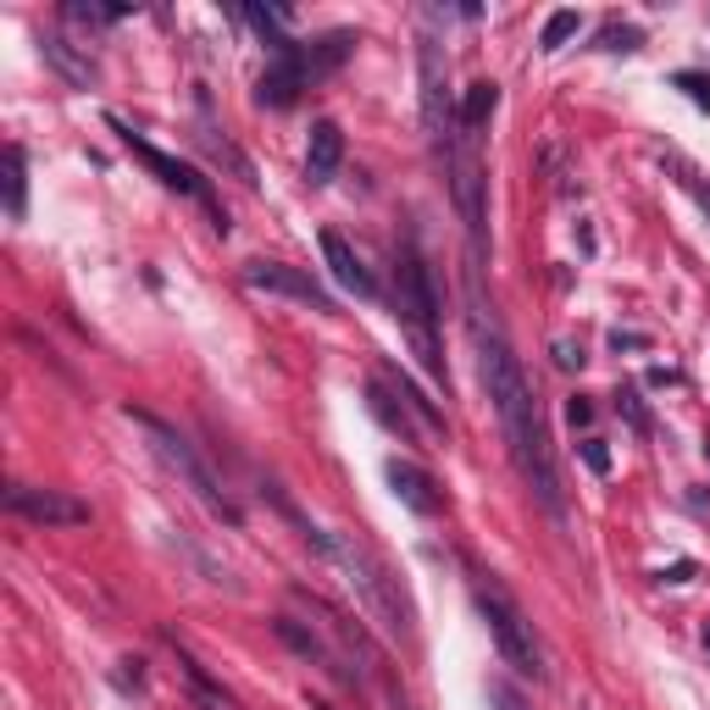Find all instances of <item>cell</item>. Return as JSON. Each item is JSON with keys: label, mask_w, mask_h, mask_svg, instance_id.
Masks as SVG:
<instances>
[{"label": "cell", "mask_w": 710, "mask_h": 710, "mask_svg": "<svg viewBox=\"0 0 710 710\" xmlns=\"http://www.w3.org/2000/svg\"><path fill=\"white\" fill-rule=\"evenodd\" d=\"M671 167H677V184H682V189H688V195H693V200L704 206V217H710V189H704V184H699V178H693V173H688L682 162H671Z\"/></svg>", "instance_id": "obj_25"}, {"label": "cell", "mask_w": 710, "mask_h": 710, "mask_svg": "<svg viewBox=\"0 0 710 710\" xmlns=\"http://www.w3.org/2000/svg\"><path fill=\"white\" fill-rule=\"evenodd\" d=\"M555 367H566V372H572V367H583V350H578L572 339H560V345H555Z\"/></svg>", "instance_id": "obj_27"}, {"label": "cell", "mask_w": 710, "mask_h": 710, "mask_svg": "<svg viewBox=\"0 0 710 710\" xmlns=\"http://www.w3.org/2000/svg\"><path fill=\"white\" fill-rule=\"evenodd\" d=\"M704 644H710V627H704Z\"/></svg>", "instance_id": "obj_31"}, {"label": "cell", "mask_w": 710, "mask_h": 710, "mask_svg": "<svg viewBox=\"0 0 710 710\" xmlns=\"http://www.w3.org/2000/svg\"><path fill=\"white\" fill-rule=\"evenodd\" d=\"M489 704H494V710H527V704H522V693H516V688H505V682H489Z\"/></svg>", "instance_id": "obj_26"}, {"label": "cell", "mask_w": 710, "mask_h": 710, "mask_svg": "<svg viewBox=\"0 0 710 710\" xmlns=\"http://www.w3.org/2000/svg\"><path fill=\"white\" fill-rule=\"evenodd\" d=\"M128 422H133V428L151 439V450H156V456H162V461H167L178 478H184V489H189V494H195V500H200V505H206L217 522H239V505H233V500H228V489L211 478V467H206V461L189 450V439H178V428H167L162 416L139 411V405H128Z\"/></svg>", "instance_id": "obj_5"}, {"label": "cell", "mask_w": 710, "mask_h": 710, "mask_svg": "<svg viewBox=\"0 0 710 710\" xmlns=\"http://www.w3.org/2000/svg\"><path fill=\"white\" fill-rule=\"evenodd\" d=\"M472 334H478V367H483V389L494 400V416H500V434H505V450L522 472V483L533 489V500L566 522V494H560V472H555V456H549V434L538 422V400H533V383L516 361V350L505 345V334L494 328V317L483 323V312L472 306Z\"/></svg>", "instance_id": "obj_1"}, {"label": "cell", "mask_w": 710, "mask_h": 710, "mask_svg": "<svg viewBox=\"0 0 710 710\" xmlns=\"http://www.w3.org/2000/svg\"><path fill=\"white\" fill-rule=\"evenodd\" d=\"M616 405L627 411V422H633V428H638V434H649V411H644V400H638L633 389H622V400H616Z\"/></svg>", "instance_id": "obj_23"}, {"label": "cell", "mask_w": 710, "mask_h": 710, "mask_svg": "<svg viewBox=\"0 0 710 710\" xmlns=\"http://www.w3.org/2000/svg\"><path fill=\"white\" fill-rule=\"evenodd\" d=\"M422 67V128H428V145L439 156H450V145L461 139V111L450 106V67H445V51L428 40L416 56Z\"/></svg>", "instance_id": "obj_6"}, {"label": "cell", "mask_w": 710, "mask_h": 710, "mask_svg": "<svg viewBox=\"0 0 710 710\" xmlns=\"http://www.w3.org/2000/svg\"><path fill=\"white\" fill-rule=\"evenodd\" d=\"M7 217L12 222L29 217V162H23V145H7Z\"/></svg>", "instance_id": "obj_18"}, {"label": "cell", "mask_w": 710, "mask_h": 710, "mask_svg": "<svg viewBox=\"0 0 710 710\" xmlns=\"http://www.w3.org/2000/svg\"><path fill=\"white\" fill-rule=\"evenodd\" d=\"M383 478H389L394 500H400V505H411L416 516H439V511H445V494H439V483H434L428 472H422L416 461H405V456H389Z\"/></svg>", "instance_id": "obj_11"}, {"label": "cell", "mask_w": 710, "mask_h": 710, "mask_svg": "<svg viewBox=\"0 0 710 710\" xmlns=\"http://www.w3.org/2000/svg\"><path fill=\"white\" fill-rule=\"evenodd\" d=\"M272 633H277L283 644H290L295 655H306V660H317V666H323V671H328L334 682H356V671L345 666V655H339V649H328L317 627H306V622H295V616H277V622H272Z\"/></svg>", "instance_id": "obj_12"}, {"label": "cell", "mask_w": 710, "mask_h": 710, "mask_svg": "<svg viewBox=\"0 0 710 710\" xmlns=\"http://www.w3.org/2000/svg\"><path fill=\"white\" fill-rule=\"evenodd\" d=\"M317 549L345 572V583L356 589V600L367 605V616L389 633V638H411L416 633V611L400 589V578L383 566V555L361 538V533H317Z\"/></svg>", "instance_id": "obj_2"}, {"label": "cell", "mask_w": 710, "mask_h": 710, "mask_svg": "<svg viewBox=\"0 0 710 710\" xmlns=\"http://www.w3.org/2000/svg\"><path fill=\"white\" fill-rule=\"evenodd\" d=\"M195 139H200V145H206V156H211V162H228V167H233V178L255 184V167H250V162H244V156H239V151L228 145V139H222V133H217L211 122H200V133H195Z\"/></svg>", "instance_id": "obj_20"}, {"label": "cell", "mask_w": 710, "mask_h": 710, "mask_svg": "<svg viewBox=\"0 0 710 710\" xmlns=\"http://www.w3.org/2000/svg\"><path fill=\"white\" fill-rule=\"evenodd\" d=\"M244 283H250V290H266V295H290V301H301V306L334 317L328 290H323V283H317L306 266H290V261H250V266H244Z\"/></svg>", "instance_id": "obj_8"}, {"label": "cell", "mask_w": 710, "mask_h": 710, "mask_svg": "<svg viewBox=\"0 0 710 710\" xmlns=\"http://www.w3.org/2000/svg\"><path fill=\"white\" fill-rule=\"evenodd\" d=\"M383 699H389V710H416V704H411V693H405L400 682H389V688H383Z\"/></svg>", "instance_id": "obj_30"}, {"label": "cell", "mask_w": 710, "mask_h": 710, "mask_svg": "<svg viewBox=\"0 0 710 710\" xmlns=\"http://www.w3.org/2000/svg\"><path fill=\"white\" fill-rule=\"evenodd\" d=\"M323 261H328V272H334L339 290H350V295H361V301H378V277H372V272H367V261L350 250V239L323 233Z\"/></svg>", "instance_id": "obj_13"}, {"label": "cell", "mask_w": 710, "mask_h": 710, "mask_svg": "<svg viewBox=\"0 0 710 710\" xmlns=\"http://www.w3.org/2000/svg\"><path fill=\"white\" fill-rule=\"evenodd\" d=\"M583 461H589L594 472H611V450H605L600 439H589V445H583Z\"/></svg>", "instance_id": "obj_28"}, {"label": "cell", "mask_w": 710, "mask_h": 710, "mask_svg": "<svg viewBox=\"0 0 710 710\" xmlns=\"http://www.w3.org/2000/svg\"><path fill=\"white\" fill-rule=\"evenodd\" d=\"M301 89H312V78H306V56H301V45H295V51H283V56L266 62V73H261V84H255V106L283 111V106L301 100Z\"/></svg>", "instance_id": "obj_10"}, {"label": "cell", "mask_w": 710, "mask_h": 710, "mask_svg": "<svg viewBox=\"0 0 710 710\" xmlns=\"http://www.w3.org/2000/svg\"><path fill=\"white\" fill-rule=\"evenodd\" d=\"M638 40H644L638 29H605V34H600L605 51H638Z\"/></svg>", "instance_id": "obj_24"}, {"label": "cell", "mask_w": 710, "mask_h": 710, "mask_svg": "<svg viewBox=\"0 0 710 710\" xmlns=\"http://www.w3.org/2000/svg\"><path fill=\"white\" fill-rule=\"evenodd\" d=\"M45 62H51L67 84H78V89H89V84H95V62H89V56H73V45H67V40H56V34L45 40Z\"/></svg>", "instance_id": "obj_17"}, {"label": "cell", "mask_w": 710, "mask_h": 710, "mask_svg": "<svg viewBox=\"0 0 710 710\" xmlns=\"http://www.w3.org/2000/svg\"><path fill=\"white\" fill-rule=\"evenodd\" d=\"M494 106H500V84H494V78L467 84V95H461V133H472V139H478V133L489 128Z\"/></svg>", "instance_id": "obj_16"}, {"label": "cell", "mask_w": 710, "mask_h": 710, "mask_svg": "<svg viewBox=\"0 0 710 710\" xmlns=\"http://www.w3.org/2000/svg\"><path fill=\"white\" fill-rule=\"evenodd\" d=\"M394 312L405 323V334L416 339V356L434 378H445V356H439V339H434V323H439V290L428 277V261L416 255V244H400L394 250Z\"/></svg>", "instance_id": "obj_3"}, {"label": "cell", "mask_w": 710, "mask_h": 710, "mask_svg": "<svg viewBox=\"0 0 710 710\" xmlns=\"http://www.w3.org/2000/svg\"><path fill=\"white\" fill-rule=\"evenodd\" d=\"M7 505H12L23 522H34V527H84V522H89V505L73 500V494H62V489L12 483V489H7Z\"/></svg>", "instance_id": "obj_9"}, {"label": "cell", "mask_w": 710, "mask_h": 710, "mask_svg": "<svg viewBox=\"0 0 710 710\" xmlns=\"http://www.w3.org/2000/svg\"><path fill=\"white\" fill-rule=\"evenodd\" d=\"M472 600H478V611H483V622H489V633H494L500 655H505L522 677L549 682V655H544V644H538L533 622L522 616V605H516L494 578H472Z\"/></svg>", "instance_id": "obj_4"}, {"label": "cell", "mask_w": 710, "mask_h": 710, "mask_svg": "<svg viewBox=\"0 0 710 710\" xmlns=\"http://www.w3.org/2000/svg\"><path fill=\"white\" fill-rule=\"evenodd\" d=\"M578 29H583V18H578V12H549V23H544V40H538V45H544V51H560Z\"/></svg>", "instance_id": "obj_21"}, {"label": "cell", "mask_w": 710, "mask_h": 710, "mask_svg": "<svg viewBox=\"0 0 710 710\" xmlns=\"http://www.w3.org/2000/svg\"><path fill=\"white\" fill-rule=\"evenodd\" d=\"M677 89H688V100H693L699 111H710V78H704V73H677Z\"/></svg>", "instance_id": "obj_22"}, {"label": "cell", "mask_w": 710, "mask_h": 710, "mask_svg": "<svg viewBox=\"0 0 710 710\" xmlns=\"http://www.w3.org/2000/svg\"><path fill=\"white\" fill-rule=\"evenodd\" d=\"M350 45H356V34H323V40H301V56H306V78L317 84V78H328L345 56H350Z\"/></svg>", "instance_id": "obj_15"}, {"label": "cell", "mask_w": 710, "mask_h": 710, "mask_svg": "<svg viewBox=\"0 0 710 710\" xmlns=\"http://www.w3.org/2000/svg\"><path fill=\"white\" fill-rule=\"evenodd\" d=\"M566 416H572V428H589V422H594V405H589V400L578 394L572 405H566Z\"/></svg>", "instance_id": "obj_29"}, {"label": "cell", "mask_w": 710, "mask_h": 710, "mask_svg": "<svg viewBox=\"0 0 710 710\" xmlns=\"http://www.w3.org/2000/svg\"><path fill=\"white\" fill-rule=\"evenodd\" d=\"M111 128L122 133V145H128V151H133L139 162H145V167H151V173H156V178H162L167 189H178V195H189V200H200V206H211V189H206V178H200L195 167H184V162H173V156H162L156 145H145V139H139V133H133L128 122H117V117H111ZM211 222H217V233H228V217H222L217 206H211Z\"/></svg>", "instance_id": "obj_7"}, {"label": "cell", "mask_w": 710, "mask_h": 710, "mask_svg": "<svg viewBox=\"0 0 710 710\" xmlns=\"http://www.w3.org/2000/svg\"><path fill=\"white\" fill-rule=\"evenodd\" d=\"M339 162H345V133H339V122H312V145H306V178L312 184H334V173H339Z\"/></svg>", "instance_id": "obj_14"}, {"label": "cell", "mask_w": 710, "mask_h": 710, "mask_svg": "<svg viewBox=\"0 0 710 710\" xmlns=\"http://www.w3.org/2000/svg\"><path fill=\"white\" fill-rule=\"evenodd\" d=\"M178 671H184V682H189V693H195V704H200V710H233V699H228V693L206 677V666H200V660H189L184 649H178Z\"/></svg>", "instance_id": "obj_19"}]
</instances>
